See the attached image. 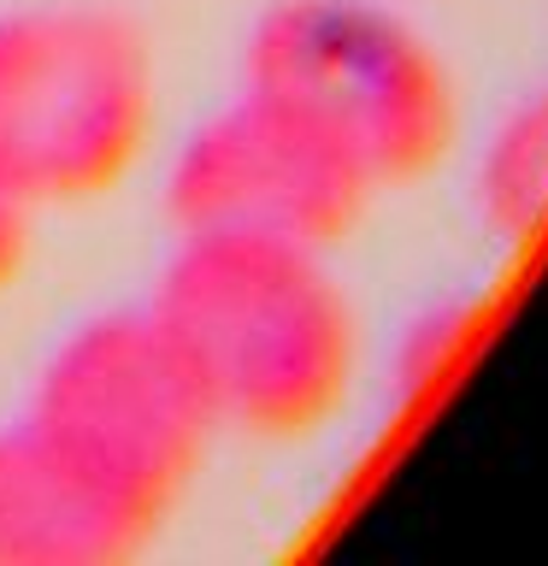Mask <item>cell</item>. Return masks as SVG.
Here are the masks:
<instances>
[{
    "label": "cell",
    "mask_w": 548,
    "mask_h": 566,
    "mask_svg": "<svg viewBox=\"0 0 548 566\" xmlns=\"http://www.w3.org/2000/svg\"><path fill=\"white\" fill-rule=\"evenodd\" d=\"M148 307L201 384L219 431L313 437L354 384V307L325 248L283 237H177Z\"/></svg>",
    "instance_id": "obj_1"
},
{
    "label": "cell",
    "mask_w": 548,
    "mask_h": 566,
    "mask_svg": "<svg viewBox=\"0 0 548 566\" xmlns=\"http://www.w3.org/2000/svg\"><path fill=\"white\" fill-rule=\"evenodd\" d=\"M154 48L95 0L0 12V189L30 212L118 189L154 130Z\"/></svg>",
    "instance_id": "obj_2"
},
{
    "label": "cell",
    "mask_w": 548,
    "mask_h": 566,
    "mask_svg": "<svg viewBox=\"0 0 548 566\" xmlns=\"http://www.w3.org/2000/svg\"><path fill=\"white\" fill-rule=\"evenodd\" d=\"M242 88L330 142L371 195L424 177L460 124L436 48L371 0H272L242 42Z\"/></svg>",
    "instance_id": "obj_3"
},
{
    "label": "cell",
    "mask_w": 548,
    "mask_h": 566,
    "mask_svg": "<svg viewBox=\"0 0 548 566\" xmlns=\"http://www.w3.org/2000/svg\"><path fill=\"white\" fill-rule=\"evenodd\" d=\"M18 419L154 531L219 437L183 348L154 307L83 318L42 360Z\"/></svg>",
    "instance_id": "obj_4"
},
{
    "label": "cell",
    "mask_w": 548,
    "mask_h": 566,
    "mask_svg": "<svg viewBox=\"0 0 548 566\" xmlns=\"http://www.w3.org/2000/svg\"><path fill=\"white\" fill-rule=\"evenodd\" d=\"M366 201V177L254 88H236V101L194 124L166 171V212L177 237H283L330 254L360 224Z\"/></svg>",
    "instance_id": "obj_5"
},
{
    "label": "cell",
    "mask_w": 548,
    "mask_h": 566,
    "mask_svg": "<svg viewBox=\"0 0 548 566\" xmlns=\"http://www.w3.org/2000/svg\"><path fill=\"white\" fill-rule=\"evenodd\" d=\"M154 543L130 507L24 419L0 424V566H124Z\"/></svg>",
    "instance_id": "obj_6"
},
{
    "label": "cell",
    "mask_w": 548,
    "mask_h": 566,
    "mask_svg": "<svg viewBox=\"0 0 548 566\" xmlns=\"http://www.w3.org/2000/svg\"><path fill=\"white\" fill-rule=\"evenodd\" d=\"M472 201L502 242H537L548 230V83L525 88L495 118L472 171Z\"/></svg>",
    "instance_id": "obj_7"
},
{
    "label": "cell",
    "mask_w": 548,
    "mask_h": 566,
    "mask_svg": "<svg viewBox=\"0 0 548 566\" xmlns=\"http://www.w3.org/2000/svg\"><path fill=\"white\" fill-rule=\"evenodd\" d=\"M472 301L466 295H442V301H424V307L407 318L401 343H396V389L401 396H419L424 384H436L449 371L460 336L472 331Z\"/></svg>",
    "instance_id": "obj_8"
},
{
    "label": "cell",
    "mask_w": 548,
    "mask_h": 566,
    "mask_svg": "<svg viewBox=\"0 0 548 566\" xmlns=\"http://www.w3.org/2000/svg\"><path fill=\"white\" fill-rule=\"evenodd\" d=\"M24 260H30V207L0 189V295L24 277Z\"/></svg>",
    "instance_id": "obj_9"
}]
</instances>
